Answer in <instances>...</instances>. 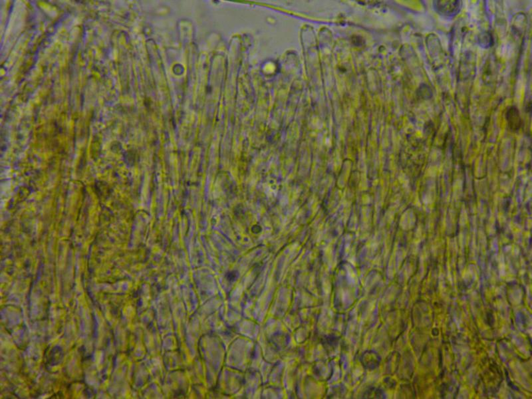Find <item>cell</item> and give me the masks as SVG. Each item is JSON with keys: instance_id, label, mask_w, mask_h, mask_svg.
I'll return each mask as SVG.
<instances>
[{"instance_id": "6da1fadb", "label": "cell", "mask_w": 532, "mask_h": 399, "mask_svg": "<svg viewBox=\"0 0 532 399\" xmlns=\"http://www.w3.org/2000/svg\"><path fill=\"white\" fill-rule=\"evenodd\" d=\"M434 10L440 16L445 18H452L457 16L462 7V1H434Z\"/></svg>"}, {"instance_id": "3957f363", "label": "cell", "mask_w": 532, "mask_h": 399, "mask_svg": "<svg viewBox=\"0 0 532 399\" xmlns=\"http://www.w3.org/2000/svg\"><path fill=\"white\" fill-rule=\"evenodd\" d=\"M478 43L480 45V46L483 48H489L493 46L494 44L493 36L489 32H484L483 34H480Z\"/></svg>"}, {"instance_id": "7a4b0ae2", "label": "cell", "mask_w": 532, "mask_h": 399, "mask_svg": "<svg viewBox=\"0 0 532 399\" xmlns=\"http://www.w3.org/2000/svg\"><path fill=\"white\" fill-rule=\"evenodd\" d=\"M506 119L512 131H518L521 127L522 119L519 110L516 106L509 107L506 110Z\"/></svg>"}]
</instances>
